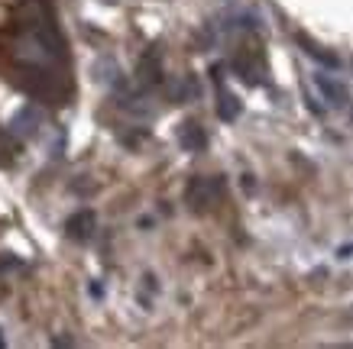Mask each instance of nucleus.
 <instances>
[{
  "mask_svg": "<svg viewBox=\"0 0 353 349\" xmlns=\"http://www.w3.org/2000/svg\"><path fill=\"white\" fill-rule=\"evenodd\" d=\"M65 230H68V236L72 240H91V233H94V213L91 211H78V213H72L68 220H65Z\"/></svg>",
  "mask_w": 353,
  "mask_h": 349,
  "instance_id": "1",
  "label": "nucleus"
},
{
  "mask_svg": "<svg viewBox=\"0 0 353 349\" xmlns=\"http://www.w3.org/2000/svg\"><path fill=\"white\" fill-rule=\"evenodd\" d=\"M343 327H353V307L347 310V314H343Z\"/></svg>",
  "mask_w": 353,
  "mask_h": 349,
  "instance_id": "2",
  "label": "nucleus"
}]
</instances>
